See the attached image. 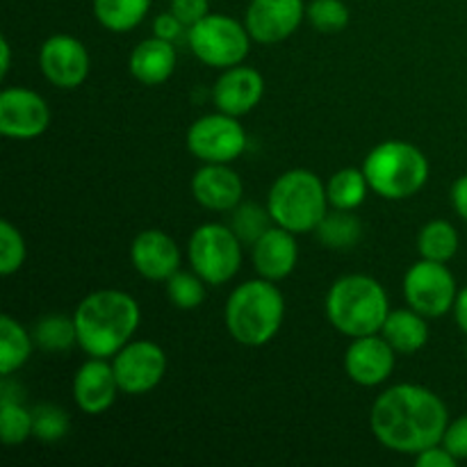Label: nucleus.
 I'll return each mask as SVG.
<instances>
[{
  "instance_id": "nucleus-35",
  "label": "nucleus",
  "mask_w": 467,
  "mask_h": 467,
  "mask_svg": "<svg viewBox=\"0 0 467 467\" xmlns=\"http://www.w3.org/2000/svg\"><path fill=\"white\" fill-rule=\"evenodd\" d=\"M442 445L451 451L459 461H467V413L447 424V431L442 436Z\"/></svg>"
},
{
  "instance_id": "nucleus-5",
  "label": "nucleus",
  "mask_w": 467,
  "mask_h": 467,
  "mask_svg": "<svg viewBox=\"0 0 467 467\" xmlns=\"http://www.w3.org/2000/svg\"><path fill=\"white\" fill-rule=\"evenodd\" d=\"M328 194L322 178L308 169H290L274 181L267 210L274 223L295 235L315 231L328 213Z\"/></svg>"
},
{
  "instance_id": "nucleus-40",
  "label": "nucleus",
  "mask_w": 467,
  "mask_h": 467,
  "mask_svg": "<svg viewBox=\"0 0 467 467\" xmlns=\"http://www.w3.org/2000/svg\"><path fill=\"white\" fill-rule=\"evenodd\" d=\"M454 317H456V324H459L461 331L467 336V285L463 287V290H459V296H456Z\"/></svg>"
},
{
  "instance_id": "nucleus-9",
  "label": "nucleus",
  "mask_w": 467,
  "mask_h": 467,
  "mask_svg": "<svg viewBox=\"0 0 467 467\" xmlns=\"http://www.w3.org/2000/svg\"><path fill=\"white\" fill-rule=\"evenodd\" d=\"M187 149L203 164H231L246 150V130L237 117L217 109L192 123Z\"/></svg>"
},
{
  "instance_id": "nucleus-3",
  "label": "nucleus",
  "mask_w": 467,
  "mask_h": 467,
  "mask_svg": "<svg viewBox=\"0 0 467 467\" xmlns=\"http://www.w3.org/2000/svg\"><path fill=\"white\" fill-rule=\"evenodd\" d=\"M285 319V299L267 278L237 285L223 308V322L233 340L242 347H265L276 337Z\"/></svg>"
},
{
  "instance_id": "nucleus-13",
  "label": "nucleus",
  "mask_w": 467,
  "mask_h": 467,
  "mask_svg": "<svg viewBox=\"0 0 467 467\" xmlns=\"http://www.w3.org/2000/svg\"><path fill=\"white\" fill-rule=\"evenodd\" d=\"M39 67L46 80L57 89H76L89 76V50L71 35H53L41 44Z\"/></svg>"
},
{
  "instance_id": "nucleus-18",
  "label": "nucleus",
  "mask_w": 467,
  "mask_h": 467,
  "mask_svg": "<svg viewBox=\"0 0 467 467\" xmlns=\"http://www.w3.org/2000/svg\"><path fill=\"white\" fill-rule=\"evenodd\" d=\"M265 94V80L255 68L237 67L223 68L213 87V100L219 112L231 117H244L251 109L258 108Z\"/></svg>"
},
{
  "instance_id": "nucleus-16",
  "label": "nucleus",
  "mask_w": 467,
  "mask_h": 467,
  "mask_svg": "<svg viewBox=\"0 0 467 467\" xmlns=\"http://www.w3.org/2000/svg\"><path fill=\"white\" fill-rule=\"evenodd\" d=\"M130 263L146 281H167L181 269V249L171 235L149 228L132 240Z\"/></svg>"
},
{
  "instance_id": "nucleus-36",
  "label": "nucleus",
  "mask_w": 467,
  "mask_h": 467,
  "mask_svg": "<svg viewBox=\"0 0 467 467\" xmlns=\"http://www.w3.org/2000/svg\"><path fill=\"white\" fill-rule=\"evenodd\" d=\"M153 35L160 36V39H167V41H178L182 36H187V26L176 16V14L169 9V12L158 14L153 21Z\"/></svg>"
},
{
  "instance_id": "nucleus-31",
  "label": "nucleus",
  "mask_w": 467,
  "mask_h": 467,
  "mask_svg": "<svg viewBox=\"0 0 467 467\" xmlns=\"http://www.w3.org/2000/svg\"><path fill=\"white\" fill-rule=\"evenodd\" d=\"M167 296L178 310H194L203 304L205 285L208 283L192 269V272H181L178 269L171 278H167Z\"/></svg>"
},
{
  "instance_id": "nucleus-14",
  "label": "nucleus",
  "mask_w": 467,
  "mask_h": 467,
  "mask_svg": "<svg viewBox=\"0 0 467 467\" xmlns=\"http://www.w3.org/2000/svg\"><path fill=\"white\" fill-rule=\"evenodd\" d=\"M304 18V0H251L244 26L258 44H278L295 35Z\"/></svg>"
},
{
  "instance_id": "nucleus-28",
  "label": "nucleus",
  "mask_w": 467,
  "mask_h": 467,
  "mask_svg": "<svg viewBox=\"0 0 467 467\" xmlns=\"http://www.w3.org/2000/svg\"><path fill=\"white\" fill-rule=\"evenodd\" d=\"M35 345L44 351L62 354L68 351L73 345H78L76 322L68 315H46L32 328Z\"/></svg>"
},
{
  "instance_id": "nucleus-11",
  "label": "nucleus",
  "mask_w": 467,
  "mask_h": 467,
  "mask_svg": "<svg viewBox=\"0 0 467 467\" xmlns=\"http://www.w3.org/2000/svg\"><path fill=\"white\" fill-rule=\"evenodd\" d=\"M112 368L123 395H146L162 383L167 354L153 340H130L112 356Z\"/></svg>"
},
{
  "instance_id": "nucleus-15",
  "label": "nucleus",
  "mask_w": 467,
  "mask_h": 467,
  "mask_svg": "<svg viewBox=\"0 0 467 467\" xmlns=\"http://www.w3.org/2000/svg\"><path fill=\"white\" fill-rule=\"evenodd\" d=\"M395 356L390 342L381 336L354 337L345 354V372L354 383L363 388H377L390 379L395 369Z\"/></svg>"
},
{
  "instance_id": "nucleus-32",
  "label": "nucleus",
  "mask_w": 467,
  "mask_h": 467,
  "mask_svg": "<svg viewBox=\"0 0 467 467\" xmlns=\"http://www.w3.org/2000/svg\"><path fill=\"white\" fill-rule=\"evenodd\" d=\"M306 18L322 35H337L349 26V7L342 0H310Z\"/></svg>"
},
{
  "instance_id": "nucleus-21",
  "label": "nucleus",
  "mask_w": 467,
  "mask_h": 467,
  "mask_svg": "<svg viewBox=\"0 0 467 467\" xmlns=\"http://www.w3.org/2000/svg\"><path fill=\"white\" fill-rule=\"evenodd\" d=\"M176 64L178 53L171 41L160 39L155 35L150 39L140 41L128 59L132 78L146 87H158L167 82L176 71Z\"/></svg>"
},
{
  "instance_id": "nucleus-12",
  "label": "nucleus",
  "mask_w": 467,
  "mask_h": 467,
  "mask_svg": "<svg viewBox=\"0 0 467 467\" xmlns=\"http://www.w3.org/2000/svg\"><path fill=\"white\" fill-rule=\"evenodd\" d=\"M50 126V108L27 87H7L0 94V132L9 140H36Z\"/></svg>"
},
{
  "instance_id": "nucleus-39",
  "label": "nucleus",
  "mask_w": 467,
  "mask_h": 467,
  "mask_svg": "<svg viewBox=\"0 0 467 467\" xmlns=\"http://www.w3.org/2000/svg\"><path fill=\"white\" fill-rule=\"evenodd\" d=\"M451 205H454L456 214L467 222V173L456 178L454 185H451Z\"/></svg>"
},
{
  "instance_id": "nucleus-22",
  "label": "nucleus",
  "mask_w": 467,
  "mask_h": 467,
  "mask_svg": "<svg viewBox=\"0 0 467 467\" xmlns=\"http://www.w3.org/2000/svg\"><path fill=\"white\" fill-rule=\"evenodd\" d=\"M381 336L390 342L397 354H415L429 342L427 317L410 306L401 310H390L381 328Z\"/></svg>"
},
{
  "instance_id": "nucleus-8",
  "label": "nucleus",
  "mask_w": 467,
  "mask_h": 467,
  "mask_svg": "<svg viewBox=\"0 0 467 467\" xmlns=\"http://www.w3.org/2000/svg\"><path fill=\"white\" fill-rule=\"evenodd\" d=\"M187 258L208 285L233 281L242 267V240L222 223H201L190 237Z\"/></svg>"
},
{
  "instance_id": "nucleus-17",
  "label": "nucleus",
  "mask_w": 467,
  "mask_h": 467,
  "mask_svg": "<svg viewBox=\"0 0 467 467\" xmlns=\"http://www.w3.org/2000/svg\"><path fill=\"white\" fill-rule=\"evenodd\" d=\"M119 392L121 388L108 358H89L73 377V400L87 415H103L112 409Z\"/></svg>"
},
{
  "instance_id": "nucleus-37",
  "label": "nucleus",
  "mask_w": 467,
  "mask_h": 467,
  "mask_svg": "<svg viewBox=\"0 0 467 467\" xmlns=\"http://www.w3.org/2000/svg\"><path fill=\"white\" fill-rule=\"evenodd\" d=\"M171 12L185 23L187 27H192L194 23H199L201 18L210 14V3L208 0H171Z\"/></svg>"
},
{
  "instance_id": "nucleus-19",
  "label": "nucleus",
  "mask_w": 467,
  "mask_h": 467,
  "mask_svg": "<svg viewBox=\"0 0 467 467\" xmlns=\"http://www.w3.org/2000/svg\"><path fill=\"white\" fill-rule=\"evenodd\" d=\"M244 185L228 164H203L192 178V196L213 213H231L240 205Z\"/></svg>"
},
{
  "instance_id": "nucleus-34",
  "label": "nucleus",
  "mask_w": 467,
  "mask_h": 467,
  "mask_svg": "<svg viewBox=\"0 0 467 467\" xmlns=\"http://www.w3.org/2000/svg\"><path fill=\"white\" fill-rule=\"evenodd\" d=\"M26 240L18 228L9 222H0V274L12 276L26 263Z\"/></svg>"
},
{
  "instance_id": "nucleus-1",
  "label": "nucleus",
  "mask_w": 467,
  "mask_h": 467,
  "mask_svg": "<svg viewBox=\"0 0 467 467\" xmlns=\"http://www.w3.org/2000/svg\"><path fill=\"white\" fill-rule=\"evenodd\" d=\"M450 424V410L433 390L415 383H400L377 397L369 410L374 438L397 454L418 456L441 445Z\"/></svg>"
},
{
  "instance_id": "nucleus-29",
  "label": "nucleus",
  "mask_w": 467,
  "mask_h": 467,
  "mask_svg": "<svg viewBox=\"0 0 467 467\" xmlns=\"http://www.w3.org/2000/svg\"><path fill=\"white\" fill-rule=\"evenodd\" d=\"M35 433V418L18 400H0V438L7 447L21 445Z\"/></svg>"
},
{
  "instance_id": "nucleus-20",
  "label": "nucleus",
  "mask_w": 467,
  "mask_h": 467,
  "mask_svg": "<svg viewBox=\"0 0 467 467\" xmlns=\"http://www.w3.org/2000/svg\"><path fill=\"white\" fill-rule=\"evenodd\" d=\"M251 260L255 272L267 281H283L290 276L299 260V244L295 233L274 223L254 246H251Z\"/></svg>"
},
{
  "instance_id": "nucleus-41",
  "label": "nucleus",
  "mask_w": 467,
  "mask_h": 467,
  "mask_svg": "<svg viewBox=\"0 0 467 467\" xmlns=\"http://www.w3.org/2000/svg\"><path fill=\"white\" fill-rule=\"evenodd\" d=\"M0 55H3V62H0V76H7L9 67H12V46H9L7 36L0 39Z\"/></svg>"
},
{
  "instance_id": "nucleus-26",
  "label": "nucleus",
  "mask_w": 467,
  "mask_h": 467,
  "mask_svg": "<svg viewBox=\"0 0 467 467\" xmlns=\"http://www.w3.org/2000/svg\"><path fill=\"white\" fill-rule=\"evenodd\" d=\"M369 192V182L363 169L347 167L333 173L327 182L328 203L336 210H358L365 203Z\"/></svg>"
},
{
  "instance_id": "nucleus-38",
  "label": "nucleus",
  "mask_w": 467,
  "mask_h": 467,
  "mask_svg": "<svg viewBox=\"0 0 467 467\" xmlns=\"http://www.w3.org/2000/svg\"><path fill=\"white\" fill-rule=\"evenodd\" d=\"M456 463H459V459H456L442 442L441 445L429 447V450L420 451V454L415 456V465L418 467H454Z\"/></svg>"
},
{
  "instance_id": "nucleus-24",
  "label": "nucleus",
  "mask_w": 467,
  "mask_h": 467,
  "mask_svg": "<svg viewBox=\"0 0 467 467\" xmlns=\"http://www.w3.org/2000/svg\"><path fill=\"white\" fill-rule=\"evenodd\" d=\"M153 0H94V16L105 30L123 35L140 26Z\"/></svg>"
},
{
  "instance_id": "nucleus-7",
  "label": "nucleus",
  "mask_w": 467,
  "mask_h": 467,
  "mask_svg": "<svg viewBox=\"0 0 467 467\" xmlns=\"http://www.w3.org/2000/svg\"><path fill=\"white\" fill-rule=\"evenodd\" d=\"M185 39L196 59L222 71L244 62L254 41L244 23L228 14H208L187 27Z\"/></svg>"
},
{
  "instance_id": "nucleus-4",
  "label": "nucleus",
  "mask_w": 467,
  "mask_h": 467,
  "mask_svg": "<svg viewBox=\"0 0 467 467\" xmlns=\"http://www.w3.org/2000/svg\"><path fill=\"white\" fill-rule=\"evenodd\" d=\"M327 317L336 331L347 337H363L381 333L390 304L381 283L365 274H347L337 278L327 292Z\"/></svg>"
},
{
  "instance_id": "nucleus-25",
  "label": "nucleus",
  "mask_w": 467,
  "mask_h": 467,
  "mask_svg": "<svg viewBox=\"0 0 467 467\" xmlns=\"http://www.w3.org/2000/svg\"><path fill=\"white\" fill-rule=\"evenodd\" d=\"M315 233H317V240L322 242L327 249L349 251L360 242L363 226H360L358 217H356L351 210L333 208V213H327V217L319 222Z\"/></svg>"
},
{
  "instance_id": "nucleus-2",
  "label": "nucleus",
  "mask_w": 467,
  "mask_h": 467,
  "mask_svg": "<svg viewBox=\"0 0 467 467\" xmlns=\"http://www.w3.org/2000/svg\"><path fill=\"white\" fill-rule=\"evenodd\" d=\"M141 310L135 296L121 290H96L73 313L78 347L89 358H112L140 328Z\"/></svg>"
},
{
  "instance_id": "nucleus-10",
  "label": "nucleus",
  "mask_w": 467,
  "mask_h": 467,
  "mask_svg": "<svg viewBox=\"0 0 467 467\" xmlns=\"http://www.w3.org/2000/svg\"><path fill=\"white\" fill-rule=\"evenodd\" d=\"M404 296L406 304L424 317H442L454 310L459 296L454 274L447 263L422 258L406 272Z\"/></svg>"
},
{
  "instance_id": "nucleus-23",
  "label": "nucleus",
  "mask_w": 467,
  "mask_h": 467,
  "mask_svg": "<svg viewBox=\"0 0 467 467\" xmlns=\"http://www.w3.org/2000/svg\"><path fill=\"white\" fill-rule=\"evenodd\" d=\"M32 349H35L32 333L26 331L14 317L3 315L0 317V374L12 377L30 360Z\"/></svg>"
},
{
  "instance_id": "nucleus-33",
  "label": "nucleus",
  "mask_w": 467,
  "mask_h": 467,
  "mask_svg": "<svg viewBox=\"0 0 467 467\" xmlns=\"http://www.w3.org/2000/svg\"><path fill=\"white\" fill-rule=\"evenodd\" d=\"M32 418H35V433L39 441L44 442H57L71 429V420L62 406L55 404H39L32 409Z\"/></svg>"
},
{
  "instance_id": "nucleus-6",
  "label": "nucleus",
  "mask_w": 467,
  "mask_h": 467,
  "mask_svg": "<svg viewBox=\"0 0 467 467\" xmlns=\"http://www.w3.org/2000/svg\"><path fill=\"white\" fill-rule=\"evenodd\" d=\"M369 190L388 201L410 199L429 181V160L410 141L388 140L374 146L363 162Z\"/></svg>"
},
{
  "instance_id": "nucleus-27",
  "label": "nucleus",
  "mask_w": 467,
  "mask_h": 467,
  "mask_svg": "<svg viewBox=\"0 0 467 467\" xmlns=\"http://www.w3.org/2000/svg\"><path fill=\"white\" fill-rule=\"evenodd\" d=\"M418 251L424 260L450 263L459 251V233L445 219H433L420 228Z\"/></svg>"
},
{
  "instance_id": "nucleus-30",
  "label": "nucleus",
  "mask_w": 467,
  "mask_h": 467,
  "mask_svg": "<svg viewBox=\"0 0 467 467\" xmlns=\"http://www.w3.org/2000/svg\"><path fill=\"white\" fill-rule=\"evenodd\" d=\"M274 219L267 208L258 203H240L233 210L231 228L244 244L254 246L272 228Z\"/></svg>"
}]
</instances>
